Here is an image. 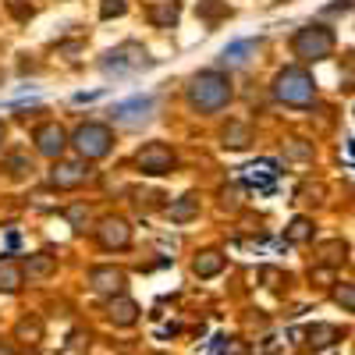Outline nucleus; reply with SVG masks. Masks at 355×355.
<instances>
[{
  "instance_id": "nucleus-15",
  "label": "nucleus",
  "mask_w": 355,
  "mask_h": 355,
  "mask_svg": "<svg viewBox=\"0 0 355 355\" xmlns=\"http://www.w3.org/2000/svg\"><path fill=\"white\" fill-rule=\"evenodd\" d=\"M224 266H227V256H224L220 249H199V252L192 256V274H196L199 281H214V277H220V274H224Z\"/></svg>"
},
{
  "instance_id": "nucleus-27",
  "label": "nucleus",
  "mask_w": 355,
  "mask_h": 355,
  "mask_svg": "<svg viewBox=\"0 0 355 355\" xmlns=\"http://www.w3.org/2000/svg\"><path fill=\"white\" fill-rule=\"evenodd\" d=\"M128 11V4L125 0H103V8H100V18L107 21V18H121Z\"/></svg>"
},
{
  "instance_id": "nucleus-22",
  "label": "nucleus",
  "mask_w": 355,
  "mask_h": 355,
  "mask_svg": "<svg viewBox=\"0 0 355 355\" xmlns=\"http://www.w3.org/2000/svg\"><path fill=\"white\" fill-rule=\"evenodd\" d=\"M4 171L11 182H25V178H33V160H28V153H11L4 160Z\"/></svg>"
},
{
  "instance_id": "nucleus-10",
  "label": "nucleus",
  "mask_w": 355,
  "mask_h": 355,
  "mask_svg": "<svg viewBox=\"0 0 355 355\" xmlns=\"http://www.w3.org/2000/svg\"><path fill=\"white\" fill-rule=\"evenodd\" d=\"M93 239H96V245L103 252H121V249L132 245V224L125 217H117V214H107V217L96 220Z\"/></svg>"
},
{
  "instance_id": "nucleus-5",
  "label": "nucleus",
  "mask_w": 355,
  "mask_h": 355,
  "mask_svg": "<svg viewBox=\"0 0 355 355\" xmlns=\"http://www.w3.org/2000/svg\"><path fill=\"white\" fill-rule=\"evenodd\" d=\"M135 171L146 174V178H167V174L178 171V153L167 142L153 139V142H146L135 150Z\"/></svg>"
},
{
  "instance_id": "nucleus-35",
  "label": "nucleus",
  "mask_w": 355,
  "mask_h": 355,
  "mask_svg": "<svg viewBox=\"0 0 355 355\" xmlns=\"http://www.w3.org/2000/svg\"><path fill=\"white\" fill-rule=\"evenodd\" d=\"M0 85H4V68H0Z\"/></svg>"
},
{
  "instance_id": "nucleus-21",
  "label": "nucleus",
  "mask_w": 355,
  "mask_h": 355,
  "mask_svg": "<svg viewBox=\"0 0 355 355\" xmlns=\"http://www.w3.org/2000/svg\"><path fill=\"white\" fill-rule=\"evenodd\" d=\"M196 15H199L206 25H217L220 18L231 15V8L224 4V0H199V4H196Z\"/></svg>"
},
{
  "instance_id": "nucleus-14",
  "label": "nucleus",
  "mask_w": 355,
  "mask_h": 355,
  "mask_svg": "<svg viewBox=\"0 0 355 355\" xmlns=\"http://www.w3.org/2000/svg\"><path fill=\"white\" fill-rule=\"evenodd\" d=\"M21 274L25 281H50L57 274V256L50 249H40V252H28L21 259Z\"/></svg>"
},
{
  "instance_id": "nucleus-29",
  "label": "nucleus",
  "mask_w": 355,
  "mask_h": 355,
  "mask_svg": "<svg viewBox=\"0 0 355 355\" xmlns=\"http://www.w3.org/2000/svg\"><path fill=\"white\" fill-rule=\"evenodd\" d=\"M220 355H249V345L242 338H227L224 348H220Z\"/></svg>"
},
{
  "instance_id": "nucleus-30",
  "label": "nucleus",
  "mask_w": 355,
  "mask_h": 355,
  "mask_svg": "<svg viewBox=\"0 0 355 355\" xmlns=\"http://www.w3.org/2000/svg\"><path fill=\"white\" fill-rule=\"evenodd\" d=\"M68 341H71V345H68V355H78V352H82V345L89 348V331H75Z\"/></svg>"
},
{
  "instance_id": "nucleus-26",
  "label": "nucleus",
  "mask_w": 355,
  "mask_h": 355,
  "mask_svg": "<svg viewBox=\"0 0 355 355\" xmlns=\"http://www.w3.org/2000/svg\"><path fill=\"white\" fill-rule=\"evenodd\" d=\"M334 302H338L341 309L355 313V288H352V284H338V288H334Z\"/></svg>"
},
{
  "instance_id": "nucleus-7",
  "label": "nucleus",
  "mask_w": 355,
  "mask_h": 355,
  "mask_svg": "<svg viewBox=\"0 0 355 355\" xmlns=\"http://www.w3.org/2000/svg\"><path fill=\"white\" fill-rule=\"evenodd\" d=\"M33 142H36V153L40 157H46L50 164H57V160H64V153L71 150V132L64 125H57V121H43V125H36Z\"/></svg>"
},
{
  "instance_id": "nucleus-9",
  "label": "nucleus",
  "mask_w": 355,
  "mask_h": 355,
  "mask_svg": "<svg viewBox=\"0 0 355 355\" xmlns=\"http://www.w3.org/2000/svg\"><path fill=\"white\" fill-rule=\"evenodd\" d=\"M153 114H157V96H132L110 107V121L121 128H139V125H150Z\"/></svg>"
},
{
  "instance_id": "nucleus-24",
  "label": "nucleus",
  "mask_w": 355,
  "mask_h": 355,
  "mask_svg": "<svg viewBox=\"0 0 355 355\" xmlns=\"http://www.w3.org/2000/svg\"><path fill=\"white\" fill-rule=\"evenodd\" d=\"M64 220L71 224V231H78V234H82V231H85V224H89V206H85V202H71L68 210H64Z\"/></svg>"
},
{
  "instance_id": "nucleus-1",
  "label": "nucleus",
  "mask_w": 355,
  "mask_h": 355,
  "mask_svg": "<svg viewBox=\"0 0 355 355\" xmlns=\"http://www.w3.org/2000/svg\"><path fill=\"white\" fill-rule=\"evenodd\" d=\"M231 100H234L231 71L206 68V71H196V75L185 82V103H189V110H196V114H202V117L220 114Z\"/></svg>"
},
{
  "instance_id": "nucleus-8",
  "label": "nucleus",
  "mask_w": 355,
  "mask_h": 355,
  "mask_svg": "<svg viewBox=\"0 0 355 355\" xmlns=\"http://www.w3.org/2000/svg\"><path fill=\"white\" fill-rule=\"evenodd\" d=\"M89 178H93V167H89L85 160L64 157V160L50 164L46 182H50V189H57V192H75V189H82V185L89 182Z\"/></svg>"
},
{
  "instance_id": "nucleus-31",
  "label": "nucleus",
  "mask_w": 355,
  "mask_h": 355,
  "mask_svg": "<svg viewBox=\"0 0 355 355\" xmlns=\"http://www.w3.org/2000/svg\"><path fill=\"white\" fill-rule=\"evenodd\" d=\"M288 157H299V160H306V157H313V146H302V139H291V146H288Z\"/></svg>"
},
{
  "instance_id": "nucleus-32",
  "label": "nucleus",
  "mask_w": 355,
  "mask_h": 355,
  "mask_svg": "<svg viewBox=\"0 0 355 355\" xmlns=\"http://www.w3.org/2000/svg\"><path fill=\"white\" fill-rule=\"evenodd\" d=\"M4 139H8V125L0 121V146H4Z\"/></svg>"
},
{
  "instance_id": "nucleus-6",
  "label": "nucleus",
  "mask_w": 355,
  "mask_h": 355,
  "mask_svg": "<svg viewBox=\"0 0 355 355\" xmlns=\"http://www.w3.org/2000/svg\"><path fill=\"white\" fill-rule=\"evenodd\" d=\"M291 50L295 57H302V61H323V57H331L334 50V33L327 25H302L299 33H295L291 40Z\"/></svg>"
},
{
  "instance_id": "nucleus-28",
  "label": "nucleus",
  "mask_w": 355,
  "mask_h": 355,
  "mask_svg": "<svg viewBox=\"0 0 355 355\" xmlns=\"http://www.w3.org/2000/svg\"><path fill=\"white\" fill-rule=\"evenodd\" d=\"M15 334H18V338H40V334H43V323H40V320H21L18 327H15Z\"/></svg>"
},
{
  "instance_id": "nucleus-25",
  "label": "nucleus",
  "mask_w": 355,
  "mask_h": 355,
  "mask_svg": "<svg viewBox=\"0 0 355 355\" xmlns=\"http://www.w3.org/2000/svg\"><path fill=\"white\" fill-rule=\"evenodd\" d=\"M239 206H242V189L239 185H224L220 189V210H239Z\"/></svg>"
},
{
  "instance_id": "nucleus-17",
  "label": "nucleus",
  "mask_w": 355,
  "mask_h": 355,
  "mask_svg": "<svg viewBox=\"0 0 355 355\" xmlns=\"http://www.w3.org/2000/svg\"><path fill=\"white\" fill-rule=\"evenodd\" d=\"M146 18H150V25H157V28H174L178 18H182V0H157V4H150Z\"/></svg>"
},
{
  "instance_id": "nucleus-2",
  "label": "nucleus",
  "mask_w": 355,
  "mask_h": 355,
  "mask_svg": "<svg viewBox=\"0 0 355 355\" xmlns=\"http://www.w3.org/2000/svg\"><path fill=\"white\" fill-rule=\"evenodd\" d=\"M153 64H157V57H150V50L135 40L114 46L100 57V71L107 78H128V75H139V71H150Z\"/></svg>"
},
{
  "instance_id": "nucleus-33",
  "label": "nucleus",
  "mask_w": 355,
  "mask_h": 355,
  "mask_svg": "<svg viewBox=\"0 0 355 355\" xmlns=\"http://www.w3.org/2000/svg\"><path fill=\"white\" fill-rule=\"evenodd\" d=\"M0 355H15V352H11L8 345H0Z\"/></svg>"
},
{
  "instance_id": "nucleus-13",
  "label": "nucleus",
  "mask_w": 355,
  "mask_h": 355,
  "mask_svg": "<svg viewBox=\"0 0 355 355\" xmlns=\"http://www.w3.org/2000/svg\"><path fill=\"white\" fill-rule=\"evenodd\" d=\"M103 313H107V320L114 323V327H135L139 316H142V309H139V302L132 299V295H114V299H107Z\"/></svg>"
},
{
  "instance_id": "nucleus-12",
  "label": "nucleus",
  "mask_w": 355,
  "mask_h": 355,
  "mask_svg": "<svg viewBox=\"0 0 355 355\" xmlns=\"http://www.w3.org/2000/svg\"><path fill=\"white\" fill-rule=\"evenodd\" d=\"M259 46H263V40H234V43H227V46L220 50V57H217V68H220V71L245 68L252 57L259 53Z\"/></svg>"
},
{
  "instance_id": "nucleus-18",
  "label": "nucleus",
  "mask_w": 355,
  "mask_h": 355,
  "mask_svg": "<svg viewBox=\"0 0 355 355\" xmlns=\"http://www.w3.org/2000/svg\"><path fill=\"white\" fill-rule=\"evenodd\" d=\"M220 146L224 150H245V146H252V128L245 121H239V117H231L220 128Z\"/></svg>"
},
{
  "instance_id": "nucleus-4",
  "label": "nucleus",
  "mask_w": 355,
  "mask_h": 355,
  "mask_svg": "<svg viewBox=\"0 0 355 355\" xmlns=\"http://www.w3.org/2000/svg\"><path fill=\"white\" fill-rule=\"evenodd\" d=\"M270 93L284 107H309L316 100V82H313V75L306 68H284V71L274 75Z\"/></svg>"
},
{
  "instance_id": "nucleus-23",
  "label": "nucleus",
  "mask_w": 355,
  "mask_h": 355,
  "mask_svg": "<svg viewBox=\"0 0 355 355\" xmlns=\"http://www.w3.org/2000/svg\"><path fill=\"white\" fill-rule=\"evenodd\" d=\"M284 239H288L291 245H302V242H309V239H313V224H309L306 217H295V220L288 224V231H284Z\"/></svg>"
},
{
  "instance_id": "nucleus-20",
  "label": "nucleus",
  "mask_w": 355,
  "mask_h": 355,
  "mask_svg": "<svg viewBox=\"0 0 355 355\" xmlns=\"http://www.w3.org/2000/svg\"><path fill=\"white\" fill-rule=\"evenodd\" d=\"M334 341H341V331L334 327V323H313V327L306 331V345L309 348H331Z\"/></svg>"
},
{
  "instance_id": "nucleus-11",
  "label": "nucleus",
  "mask_w": 355,
  "mask_h": 355,
  "mask_svg": "<svg viewBox=\"0 0 355 355\" xmlns=\"http://www.w3.org/2000/svg\"><path fill=\"white\" fill-rule=\"evenodd\" d=\"M85 284L93 288L96 295H103V299H114V295H125L128 274L121 270V266H114V263H96V266H89Z\"/></svg>"
},
{
  "instance_id": "nucleus-16",
  "label": "nucleus",
  "mask_w": 355,
  "mask_h": 355,
  "mask_svg": "<svg viewBox=\"0 0 355 355\" xmlns=\"http://www.w3.org/2000/svg\"><path fill=\"white\" fill-rule=\"evenodd\" d=\"M164 214H167L171 224H192L199 217V192H185V196L171 199V206Z\"/></svg>"
},
{
  "instance_id": "nucleus-34",
  "label": "nucleus",
  "mask_w": 355,
  "mask_h": 355,
  "mask_svg": "<svg viewBox=\"0 0 355 355\" xmlns=\"http://www.w3.org/2000/svg\"><path fill=\"white\" fill-rule=\"evenodd\" d=\"M21 355H40V352H36V348H25V352H21Z\"/></svg>"
},
{
  "instance_id": "nucleus-3",
  "label": "nucleus",
  "mask_w": 355,
  "mask_h": 355,
  "mask_svg": "<svg viewBox=\"0 0 355 355\" xmlns=\"http://www.w3.org/2000/svg\"><path fill=\"white\" fill-rule=\"evenodd\" d=\"M114 128L103 125V121H82L75 132H71V150L78 153V160L85 164H96V160H107L114 153Z\"/></svg>"
},
{
  "instance_id": "nucleus-19",
  "label": "nucleus",
  "mask_w": 355,
  "mask_h": 355,
  "mask_svg": "<svg viewBox=\"0 0 355 355\" xmlns=\"http://www.w3.org/2000/svg\"><path fill=\"white\" fill-rule=\"evenodd\" d=\"M21 284H25L21 263H15V259H0V295H15V291H21Z\"/></svg>"
}]
</instances>
